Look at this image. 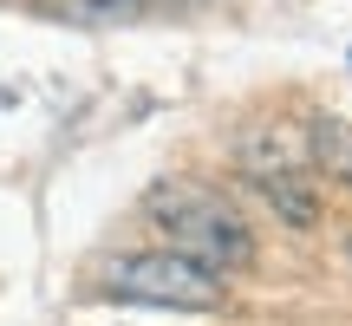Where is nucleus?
<instances>
[{
    "label": "nucleus",
    "instance_id": "obj_4",
    "mask_svg": "<svg viewBox=\"0 0 352 326\" xmlns=\"http://www.w3.org/2000/svg\"><path fill=\"white\" fill-rule=\"evenodd\" d=\"M164 7H202V0H164Z\"/></svg>",
    "mask_w": 352,
    "mask_h": 326
},
{
    "label": "nucleus",
    "instance_id": "obj_1",
    "mask_svg": "<svg viewBox=\"0 0 352 326\" xmlns=\"http://www.w3.org/2000/svg\"><path fill=\"white\" fill-rule=\"evenodd\" d=\"M144 222L157 228V248H176V254H189V261L215 268V274L254 268V222L209 183H189V176L151 183Z\"/></svg>",
    "mask_w": 352,
    "mask_h": 326
},
{
    "label": "nucleus",
    "instance_id": "obj_3",
    "mask_svg": "<svg viewBox=\"0 0 352 326\" xmlns=\"http://www.w3.org/2000/svg\"><path fill=\"white\" fill-rule=\"evenodd\" d=\"M65 7H72V13H91V20H98V13H104V20H118V13L144 7V0H65Z\"/></svg>",
    "mask_w": 352,
    "mask_h": 326
},
{
    "label": "nucleus",
    "instance_id": "obj_5",
    "mask_svg": "<svg viewBox=\"0 0 352 326\" xmlns=\"http://www.w3.org/2000/svg\"><path fill=\"white\" fill-rule=\"evenodd\" d=\"M346 261H352V241H346Z\"/></svg>",
    "mask_w": 352,
    "mask_h": 326
},
{
    "label": "nucleus",
    "instance_id": "obj_2",
    "mask_svg": "<svg viewBox=\"0 0 352 326\" xmlns=\"http://www.w3.org/2000/svg\"><path fill=\"white\" fill-rule=\"evenodd\" d=\"M91 294L111 307H164V314H222L228 307V274L189 261L176 248H124L98 261Z\"/></svg>",
    "mask_w": 352,
    "mask_h": 326
}]
</instances>
